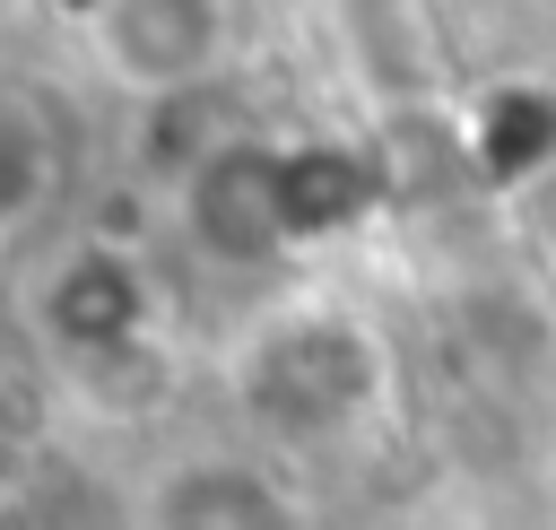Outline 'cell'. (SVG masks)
<instances>
[{
    "label": "cell",
    "mask_w": 556,
    "mask_h": 530,
    "mask_svg": "<svg viewBox=\"0 0 556 530\" xmlns=\"http://www.w3.org/2000/svg\"><path fill=\"white\" fill-rule=\"evenodd\" d=\"M217 52V0H122L113 17V61L148 87L200 70Z\"/></svg>",
    "instance_id": "2"
},
{
    "label": "cell",
    "mask_w": 556,
    "mask_h": 530,
    "mask_svg": "<svg viewBox=\"0 0 556 530\" xmlns=\"http://www.w3.org/2000/svg\"><path fill=\"white\" fill-rule=\"evenodd\" d=\"M130 521H139V530H304L295 504H287V487H278L261 460H235V452L165 469V478L139 495Z\"/></svg>",
    "instance_id": "1"
}]
</instances>
